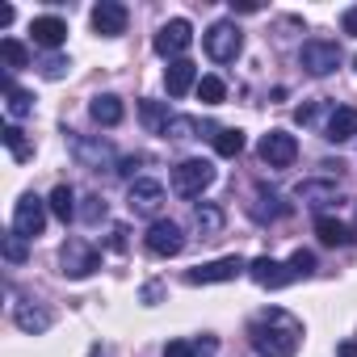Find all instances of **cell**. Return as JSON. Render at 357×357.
<instances>
[{
	"label": "cell",
	"mask_w": 357,
	"mask_h": 357,
	"mask_svg": "<svg viewBox=\"0 0 357 357\" xmlns=\"http://www.w3.org/2000/svg\"><path fill=\"white\" fill-rule=\"evenodd\" d=\"M248 340H252L257 357H294L303 344V324L282 307H265L261 315H252Z\"/></svg>",
	"instance_id": "cell-1"
},
{
	"label": "cell",
	"mask_w": 357,
	"mask_h": 357,
	"mask_svg": "<svg viewBox=\"0 0 357 357\" xmlns=\"http://www.w3.org/2000/svg\"><path fill=\"white\" fill-rule=\"evenodd\" d=\"M215 185V164L194 155V160H181L172 168V190L181 194V198H202L206 190Z\"/></svg>",
	"instance_id": "cell-2"
},
{
	"label": "cell",
	"mask_w": 357,
	"mask_h": 357,
	"mask_svg": "<svg viewBox=\"0 0 357 357\" xmlns=\"http://www.w3.org/2000/svg\"><path fill=\"white\" fill-rule=\"evenodd\" d=\"M202 47L215 63H236L240 51H244V30L236 22H215L206 34H202Z\"/></svg>",
	"instance_id": "cell-3"
},
{
	"label": "cell",
	"mask_w": 357,
	"mask_h": 357,
	"mask_svg": "<svg viewBox=\"0 0 357 357\" xmlns=\"http://www.w3.org/2000/svg\"><path fill=\"white\" fill-rule=\"evenodd\" d=\"M97 269H101V252H97L89 240H68V244L59 248V273H63V278L80 282V278H89V273H97Z\"/></svg>",
	"instance_id": "cell-4"
},
{
	"label": "cell",
	"mask_w": 357,
	"mask_h": 357,
	"mask_svg": "<svg viewBox=\"0 0 357 357\" xmlns=\"http://www.w3.org/2000/svg\"><path fill=\"white\" fill-rule=\"evenodd\" d=\"M298 63H303L307 76H332L340 68V47L324 43V38H307L303 51H298Z\"/></svg>",
	"instance_id": "cell-5"
},
{
	"label": "cell",
	"mask_w": 357,
	"mask_h": 357,
	"mask_svg": "<svg viewBox=\"0 0 357 357\" xmlns=\"http://www.w3.org/2000/svg\"><path fill=\"white\" fill-rule=\"evenodd\" d=\"M47 211H51V206H47L38 194H22L17 206H13V231H17L22 240L43 236V227H47Z\"/></svg>",
	"instance_id": "cell-6"
},
{
	"label": "cell",
	"mask_w": 357,
	"mask_h": 357,
	"mask_svg": "<svg viewBox=\"0 0 357 357\" xmlns=\"http://www.w3.org/2000/svg\"><path fill=\"white\" fill-rule=\"evenodd\" d=\"M248 265H252V261H244V257H219V261H206V265L190 269V273H185V282H190V286H215V282H236L240 273H248Z\"/></svg>",
	"instance_id": "cell-7"
},
{
	"label": "cell",
	"mask_w": 357,
	"mask_h": 357,
	"mask_svg": "<svg viewBox=\"0 0 357 357\" xmlns=\"http://www.w3.org/2000/svg\"><path fill=\"white\" fill-rule=\"evenodd\" d=\"M190 43H194V26L185 22V17H172L168 26H160V34H155V55H164V59H181L185 51H190Z\"/></svg>",
	"instance_id": "cell-8"
},
{
	"label": "cell",
	"mask_w": 357,
	"mask_h": 357,
	"mask_svg": "<svg viewBox=\"0 0 357 357\" xmlns=\"http://www.w3.org/2000/svg\"><path fill=\"white\" fill-rule=\"evenodd\" d=\"M257 155L269 164V168H290L298 160V139L286 135V130H269L261 143H257Z\"/></svg>",
	"instance_id": "cell-9"
},
{
	"label": "cell",
	"mask_w": 357,
	"mask_h": 357,
	"mask_svg": "<svg viewBox=\"0 0 357 357\" xmlns=\"http://www.w3.org/2000/svg\"><path fill=\"white\" fill-rule=\"evenodd\" d=\"M181 248H185V231L176 227L172 219H155L147 227V252L151 257H176Z\"/></svg>",
	"instance_id": "cell-10"
},
{
	"label": "cell",
	"mask_w": 357,
	"mask_h": 357,
	"mask_svg": "<svg viewBox=\"0 0 357 357\" xmlns=\"http://www.w3.org/2000/svg\"><path fill=\"white\" fill-rule=\"evenodd\" d=\"M248 278H252L257 286H265V290H282V286H290V282H298V273H294L290 265H282V261H273V257H257V261L248 265Z\"/></svg>",
	"instance_id": "cell-11"
},
{
	"label": "cell",
	"mask_w": 357,
	"mask_h": 357,
	"mask_svg": "<svg viewBox=\"0 0 357 357\" xmlns=\"http://www.w3.org/2000/svg\"><path fill=\"white\" fill-rule=\"evenodd\" d=\"M126 5H118V0H101V5L93 9V30L101 34V38H118V34H126Z\"/></svg>",
	"instance_id": "cell-12"
},
{
	"label": "cell",
	"mask_w": 357,
	"mask_h": 357,
	"mask_svg": "<svg viewBox=\"0 0 357 357\" xmlns=\"http://www.w3.org/2000/svg\"><path fill=\"white\" fill-rule=\"evenodd\" d=\"M126 202H130L135 215H155L164 206V185L151 181V176H139V181H130V198Z\"/></svg>",
	"instance_id": "cell-13"
},
{
	"label": "cell",
	"mask_w": 357,
	"mask_h": 357,
	"mask_svg": "<svg viewBox=\"0 0 357 357\" xmlns=\"http://www.w3.org/2000/svg\"><path fill=\"white\" fill-rule=\"evenodd\" d=\"M248 215H252L257 223H273V219H286V215H290V202H286L278 190L257 185V202L248 206Z\"/></svg>",
	"instance_id": "cell-14"
},
{
	"label": "cell",
	"mask_w": 357,
	"mask_h": 357,
	"mask_svg": "<svg viewBox=\"0 0 357 357\" xmlns=\"http://www.w3.org/2000/svg\"><path fill=\"white\" fill-rule=\"evenodd\" d=\"M72 135V130H68ZM72 155L84 164V168H101V164H109L114 160V147L105 143V139H84V135H72Z\"/></svg>",
	"instance_id": "cell-15"
},
{
	"label": "cell",
	"mask_w": 357,
	"mask_h": 357,
	"mask_svg": "<svg viewBox=\"0 0 357 357\" xmlns=\"http://www.w3.org/2000/svg\"><path fill=\"white\" fill-rule=\"evenodd\" d=\"M13 324H17L22 332H30V336H43V332L51 328V311L38 307L34 298H22V303H13Z\"/></svg>",
	"instance_id": "cell-16"
},
{
	"label": "cell",
	"mask_w": 357,
	"mask_h": 357,
	"mask_svg": "<svg viewBox=\"0 0 357 357\" xmlns=\"http://www.w3.org/2000/svg\"><path fill=\"white\" fill-rule=\"evenodd\" d=\"M353 135H357V109H353V105H332V109H328L324 139H328V143H349Z\"/></svg>",
	"instance_id": "cell-17"
},
{
	"label": "cell",
	"mask_w": 357,
	"mask_h": 357,
	"mask_svg": "<svg viewBox=\"0 0 357 357\" xmlns=\"http://www.w3.org/2000/svg\"><path fill=\"white\" fill-rule=\"evenodd\" d=\"M164 84H168V97H185L190 89H198V63L190 59H176L164 68Z\"/></svg>",
	"instance_id": "cell-18"
},
{
	"label": "cell",
	"mask_w": 357,
	"mask_h": 357,
	"mask_svg": "<svg viewBox=\"0 0 357 357\" xmlns=\"http://www.w3.org/2000/svg\"><path fill=\"white\" fill-rule=\"evenodd\" d=\"M30 34H34L38 47L55 51V47H63V38H68V22H63V17H34V22H30Z\"/></svg>",
	"instance_id": "cell-19"
},
{
	"label": "cell",
	"mask_w": 357,
	"mask_h": 357,
	"mask_svg": "<svg viewBox=\"0 0 357 357\" xmlns=\"http://www.w3.org/2000/svg\"><path fill=\"white\" fill-rule=\"evenodd\" d=\"M315 236H319V244H328V248H349V244H353V231H349L340 219H332V215H319V219H315Z\"/></svg>",
	"instance_id": "cell-20"
},
{
	"label": "cell",
	"mask_w": 357,
	"mask_h": 357,
	"mask_svg": "<svg viewBox=\"0 0 357 357\" xmlns=\"http://www.w3.org/2000/svg\"><path fill=\"white\" fill-rule=\"evenodd\" d=\"M89 114H93V122H97V126H118L126 109H122V101H118L114 93H101V97H93V101H89Z\"/></svg>",
	"instance_id": "cell-21"
},
{
	"label": "cell",
	"mask_w": 357,
	"mask_h": 357,
	"mask_svg": "<svg viewBox=\"0 0 357 357\" xmlns=\"http://www.w3.org/2000/svg\"><path fill=\"white\" fill-rule=\"evenodd\" d=\"M194 223H198V236H202V240H219V236H223L227 215H223L215 202H202V206L194 211Z\"/></svg>",
	"instance_id": "cell-22"
},
{
	"label": "cell",
	"mask_w": 357,
	"mask_h": 357,
	"mask_svg": "<svg viewBox=\"0 0 357 357\" xmlns=\"http://www.w3.org/2000/svg\"><path fill=\"white\" fill-rule=\"evenodd\" d=\"M219 340L215 336H202V340H168L164 344V357H215Z\"/></svg>",
	"instance_id": "cell-23"
},
{
	"label": "cell",
	"mask_w": 357,
	"mask_h": 357,
	"mask_svg": "<svg viewBox=\"0 0 357 357\" xmlns=\"http://www.w3.org/2000/svg\"><path fill=\"white\" fill-rule=\"evenodd\" d=\"M294 194H298V202H311V206L340 202V185H336V181H303Z\"/></svg>",
	"instance_id": "cell-24"
},
{
	"label": "cell",
	"mask_w": 357,
	"mask_h": 357,
	"mask_svg": "<svg viewBox=\"0 0 357 357\" xmlns=\"http://www.w3.org/2000/svg\"><path fill=\"white\" fill-rule=\"evenodd\" d=\"M5 105H9V114H13V118H26V114H34V93L17 89L9 72H5Z\"/></svg>",
	"instance_id": "cell-25"
},
{
	"label": "cell",
	"mask_w": 357,
	"mask_h": 357,
	"mask_svg": "<svg viewBox=\"0 0 357 357\" xmlns=\"http://www.w3.org/2000/svg\"><path fill=\"white\" fill-rule=\"evenodd\" d=\"M47 206H51V215L55 219H76V194H72V185H55L51 190V198H47Z\"/></svg>",
	"instance_id": "cell-26"
},
{
	"label": "cell",
	"mask_w": 357,
	"mask_h": 357,
	"mask_svg": "<svg viewBox=\"0 0 357 357\" xmlns=\"http://www.w3.org/2000/svg\"><path fill=\"white\" fill-rule=\"evenodd\" d=\"M0 59H5V72L13 76L17 68H30V51H26V43H17V38H0Z\"/></svg>",
	"instance_id": "cell-27"
},
{
	"label": "cell",
	"mask_w": 357,
	"mask_h": 357,
	"mask_svg": "<svg viewBox=\"0 0 357 357\" xmlns=\"http://www.w3.org/2000/svg\"><path fill=\"white\" fill-rule=\"evenodd\" d=\"M0 139H5V147H9V155H13V160H30V155H34V143H30V139H26V130H22V126H13V122L0 130Z\"/></svg>",
	"instance_id": "cell-28"
},
{
	"label": "cell",
	"mask_w": 357,
	"mask_h": 357,
	"mask_svg": "<svg viewBox=\"0 0 357 357\" xmlns=\"http://www.w3.org/2000/svg\"><path fill=\"white\" fill-rule=\"evenodd\" d=\"M139 114H143V126H147L151 135H164V126L172 122L168 105H160V101H143V105H139Z\"/></svg>",
	"instance_id": "cell-29"
},
{
	"label": "cell",
	"mask_w": 357,
	"mask_h": 357,
	"mask_svg": "<svg viewBox=\"0 0 357 357\" xmlns=\"http://www.w3.org/2000/svg\"><path fill=\"white\" fill-rule=\"evenodd\" d=\"M215 151L227 155V160L240 155V151H244V130H236V126H219V130H215Z\"/></svg>",
	"instance_id": "cell-30"
},
{
	"label": "cell",
	"mask_w": 357,
	"mask_h": 357,
	"mask_svg": "<svg viewBox=\"0 0 357 357\" xmlns=\"http://www.w3.org/2000/svg\"><path fill=\"white\" fill-rule=\"evenodd\" d=\"M223 97H227V84L219 76H202L198 80V101L202 105H223Z\"/></svg>",
	"instance_id": "cell-31"
},
{
	"label": "cell",
	"mask_w": 357,
	"mask_h": 357,
	"mask_svg": "<svg viewBox=\"0 0 357 357\" xmlns=\"http://www.w3.org/2000/svg\"><path fill=\"white\" fill-rule=\"evenodd\" d=\"M198 135V118H185V114H172V122L164 126V139H194Z\"/></svg>",
	"instance_id": "cell-32"
},
{
	"label": "cell",
	"mask_w": 357,
	"mask_h": 357,
	"mask_svg": "<svg viewBox=\"0 0 357 357\" xmlns=\"http://www.w3.org/2000/svg\"><path fill=\"white\" fill-rule=\"evenodd\" d=\"M0 248H5V261H9V265H22V261H26V240H22L17 231H9L5 240H0Z\"/></svg>",
	"instance_id": "cell-33"
},
{
	"label": "cell",
	"mask_w": 357,
	"mask_h": 357,
	"mask_svg": "<svg viewBox=\"0 0 357 357\" xmlns=\"http://www.w3.org/2000/svg\"><path fill=\"white\" fill-rule=\"evenodd\" d=\"M290 269H294L298 278H311V273H315V252H307V248H298V252L290 257Z\"/></svg>",
	"instance_id": "cell-34"
},
{
	"label": "cell",
	"mask_w": 357,
	"mask_h": 357,
	"mask_svg": "<svg viewBox=\"0 0 357 357\" xmlns=\"http://www.w3.org/2000/svg\"><path fill=\"white\" fill-rule=\"evenodd\" d=\"M68 68H72V63H68L63 55H47V59H43V76H47V80H59V76H68Z\"/></svg>",
	"instance_id": "cell-35"
},
{
	"label": "cell",
	"mask_w": 357,
	"mask_h": 357,
	"mask_svg": "<svg viewBox=\"0 0 357 357\" xmlns=\"http://www.w3.org/2000/svg\"><path fill=\"white\" fill-rule=\"evenodd\" d=\"M80 219H84V223H101V219H105V202H101V198H89L84 211H80Z\"/></svg>",
	"instance_id": "cell-36"
},
{
	"label": "cell",
	"mask_w": 357,
	"mask_h": 357,
	"mask_svg": "<svg viewBox=\"0 0 357 357\" xmlns=\"http://www.w3.org/2000/svg\"><path fill=\"white\" fill-rule=\"evenodd\" d=\"M160 298H164V286H160V282H147V286H143V303H147V307H155Z\"/></svg>",
	"instance_id": "cell-37"
},
{
	"label": "cell",
	"mask_w": 357,
	"mask_h": 357,
	"mask_svg": "<svg viewBox=\"0 0 357 357\" xmlns=\"http://www.w3.org/2000/svg\"><path fill=\"white\" fill-rule=\"evenodd\" d=\"M340 26H344V34H353V38H357V5H353V9H344Z\"/></svg>",
	"instance_id": "cell-38"
},
{
	"label": "cell",
	"mask_w": 357,
	"mask_h": 357,
	"mask_svg": "<svg viewBox=\"0 0 357 357\" xmlns=\"http://www.w3.org/2000/svg\"><path fill=\"white\" fill-rule=\"evenodd\" d=\"M139 164H143V155H126V160L118 164V172H122V176H130V172H135Z\"/></svg>",
	"instance_id": "cell-39"
},
{
	"label": "cell",
	"mask_w": 357,
	"mask_h": 357,
	"mask_svg": "<svg viewBox=\"0 0 357 357\" xmlns=\"http://www.w3.org/2000/svg\"><path fill=\"white\" fill-rule=\"evenodd\" d=\"M231 13H261V5H252V0H244V5H236V0H231Z\"/></svg>",
	"instance_id": "cell-40"
},
{
	"label": "cell",
	"mask_w": 357,
	"mask_h": 357,
	"mask_svg": "<svg viewBox=\"0 0 357 357\" xmlns=\"http://www.w3.org/2000/svg\"><path fill=\"white\" fill-rule=\"evenodd\" d=\"M13 22V5H0V30H5Z\"/></svg>",
	"instance_id": "cell-41"
},
{
	"label": "cell",
	"mask_w": 357,
	"mask_h": 357,
	"mask_svg": "<svg viewBox=\"0 0 357 357\" xmlns=\"http://www.w3.org/2000/svg\"><path fill=\"white\" fill-rule=\"evenodd\" d=\"M114 248H126V227H114V240H109Z\"/></svg>",
	"instance_id": "cell-42"
},
{
	"label": "cell",
	"mask_w": 357,
	"mask_h": 357,
	"mask_svg": "<svg viewBox=\"0 0 357 357\" xmlns=\"http://www.w3.org/2000/svg\"><path fill=\"white\" fill-rule=\"evenodd\" d=\"M340 357H357V340H344L340 344Z\"/></svg>",
	"instance_id": "cell-43"
}]
</instances>
